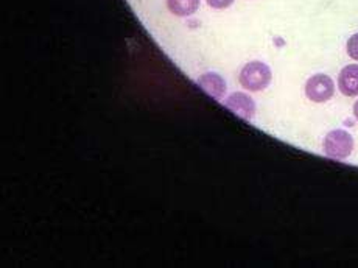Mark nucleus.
Wrapping results in <instances>:
<instances>
[{
  "label": "nucleus",
  "instance_id": "6",
  "mask_svg": "<svg viewBox=\"0 0 358 268\" xmlns=\"http://www.w3.org/2000/svg\"><path fill=\"white\" fill-rule=\"evenodd\" d=\"M338 86L341 94L346 97H355L358 95V66H346L340 72Z\"/></svg>",
  "mask_w": 358,
  "mask_h": 268
},
{
  "label": "nucleus",
  "instance_id": "7",
  "mask_svg": "<svg viewBox=\"0 0 358 268\" xmlns=\"http://www.w3.org/2000/svg\"><path fill=\"white\" fill-rule=\"evenodd\" d=\"M165 6L171 16L189 17L199 8V0H165Z\"/></svg>",
  "mask_w": 358,
  "mask_h": 268
},
{
  "label": "nucleus",
  "instance_id": "10",
  "mask_svg": "<svg viewBox=\"0 0 358 268\" xmlns=\"http://www.w3.org/2000/svg\"><path fill=\"white\" fill-rule=\"evenodd\" d=\"M354 114H355V118L358 120V101L355 103V106H354Z\"/></svg>",
  "mask_w": 358,
  "mask_h": 268
},
{
  "label": "nucleus",
  "instance_id": "8",
  "mask_svg": "<svg viewBox=\"0 0 358 268\" xmlns=\"http://www.w3.org/2000/svg\"><path fill=\"white\" fill-rule=\"evenodd\" d=\"M348 55L352 59L358 61V33L350 36L348 41Z\"/></svg>",
  "mask_w": 358,
  "mask_h": 268
},
{
  "label": "nucleus",
  "instance_id": "3",
  "mask_svg": "<svg viewBox=\"0 0 358 268\" xmlns=\"http://www.w3.org/2000/svg\"><path fill=\"white\" fill-rule=\"evenodd\" d=\"M335 85L330 77L324 73H316L310 77L306 85V95L310 101L324 103L334 97Z\"/></svg>",
  "mask_w": 358,
  "mask_h": 268
},
{
  "label": "nucleus",
  "instance_id": "9",
  "mask_svg": "<svg viewBox=\"0 0 358 268\" xmlns=\"http://www.w3.org/2000/svg\"><path fill=\"white\" fill-rule=\"evenodd\" d=\"M209 6L215 10H224V8H229V6L234 3V0H206Z\"/></svg>",
  "mask_w": 358,
  "mask_h": 268
},
{
  "label": "nucleus",
  "instance_id": "4",
  "mask_svg": "<svg viewBox=\"0 0 358 268\" xmlns=\"http://www.w3.org/2000/svg\"><path fill=\"white\" fill-rule=\"evenodd\" d=\"M195 83L199 86L201 91H204L209 97L215 100H222L223 95L228 91V85H226L224 78L217 72H204L195 80Z\"/></svg>",
  "mask_w": 358,
  "mask_h": 268
},
{
  "label": "nucleus",
  "instance_id": "1",
  "mask_svg": "<svg viewBox=\"0 0 358 268\" xmlns=\"http://www.w3.org/2000/svg\"><path fill=\"white\" fill-rule=\"evenodd\" d=\"M271 78L273 75L270 67L265 63H262V61H251V63H248L242 69L238 81L246 91L260 92L270 86Z\"/></svg>",
  "mask_w": 358,
  "mask_h": 268
},
{
  "label": "nucleus",
  "instance_id": "5",
  "mask_svg": "<svg viewBox=\"0 0 358 268\" xmlns=\"http://www.w3.org/2000/svg\"><path fill=\"white\" fill-rule=\"evenodd\" d=\"M224 106L232 111L238 118L245 120H251L256 115V105L254 100L243 92H234L228 99L224 100Z\"/></svg>",
  "mask_w": 358,
  "mask_h": 268
},
{
  "label": "nucleus",
  "instance_id": "2",
  "mask_svg": "<svg viewBox=\"0 0 358 268\" xmlns=\"http://www.w3.org/2000/svg\"><path fill=\"white\" fill-rule=\"evenodd\" d=\"M354 150V139L344 129H334L324 139V153L332 160H346Z\"/></svg>",
  "mask_w": 358,
  "mask_h": 268
}]
</instances>
